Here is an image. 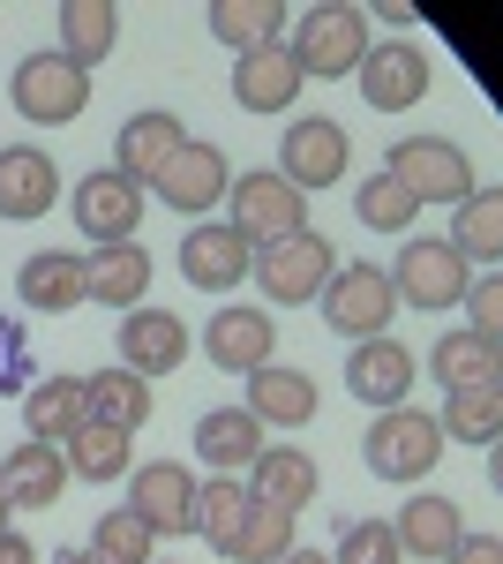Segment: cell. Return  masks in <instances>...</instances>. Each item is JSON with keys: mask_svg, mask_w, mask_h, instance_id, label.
Masks as SVG:
<instances>
[{"mask_svg": "<svg viewBox=\"0 0 503 564\" xmlns=\"http://www.w3.org/2000/svg\"><path fill=\"white\" fill-rule=\"evenodd\" d=\"M278 45L294 53L300 84H346L376 39H369V8H353V0H316V8H300L294 23H286Z\"/></svg>", "mask_w": 503, "mask_h": 564, "instance_id": "cell-1", "label": "cell"}, {"mask_svg": "<svg viewBox=\"0 0 503 564\" xmlns=\"http://www.w3.org/2000/svg\"><path fill=\"white\" fill-rule=\"evenodd\" d=\"M383 174L398 181L406 196H414L420 212L428 204H444V212H459L466 196L481 188L473 181V159H466L451 135H406V143H391V159H383Z\"/></svg>", "mask_w": 503, "mask_h": 564, "instance_id": "cell-2", "label": "cell"}, {"mask_svg": "<svg viewBox=\"0 0 503 564\" xmlns=\"http://www.w3.org/2000/svg\"><path fill=\"white\" fill-rule=\"evenodd\" d=\"M226 212H233L226 226H233L249 249H263V241H286V234L308 226V196H300L278 166H249V174H233V188H226Z\"/></svg>", "mask_w": 503, "mask_h": 564, "instance_id": "cell-3", "label": "cell"}, {"mask_svg": "<svg viewBox=\"0 0 503 564\" xmlns=\"http://www.w3.org/2000/svg\"><path fill=\"white\" fill-rule=\"evenodd\" d=\"M436 459H444V430L420 406H391L361 436V467L376 481H420V475H436Z\"/></svg>", "mask_w": 503, "mask_h": 564, "instance_id": "cell-4", "label": "cell"}, {"mask_svg": "<svg viewBox=\"0 0 503 564\" xmlns=\"http://www.w3.org/2000/svg\"><path fill=\"white\" fill-rule=\"evenodd\" d=\"M331 271H338V257H331V241H324L316 226H300V234H286V241H263L255 263H249V279L271 294V308L316 302V294L331 286Z\"/></svg>", "mask_w": 503, "mask_h": 564, "instance_id": "cell-5", "label": "cell"}, {"mask_svg": "<svg viewBox=\"0 0 503 564\" xmlns=\"http://www.w3.org/2000/svg\"><path fill=\"white\" fill-rule=\"evenodd\" d=\"M324 308V324H331L338 339H391V316H398V294H391V271L383 263H338L331 286L316 294Z\"/></svg>", "mask_w": 503, "mask_h": 564, "instance_id": "cell-6", "label": "cell"}, {"mask_svg": "<svg viewBox=\"0 0 503 564\" xmlns=\"http://www.w3.org/2000/svg\"><path fill=\"white\" fill-rule=\"evenodd\" d=\"M8 106L39 129H68L90 106V76L68 61V53H23L15 76H8Z\"/></svg>", "mask_w": 503, "mask_h": 564, "instance_id": "cell-7", "label": "cell"}, {"mask_svg": "<svg viewBox=\"0 0 503 564\" xmlns=\"http://www.w3.org/2000/svg\"><path fill=\"white\" fill-rule=\"evenodd\" d=\"M466 279H473V263H466L444 234H406L398 271H391V294H398V308H428V316H444V308H459Z\"/></svg>", "mask_w": 503, "mask_h": 564, "instance_id": "cell-8", "label": "cell"}, {"mask_svg": "<svg viewBox=\"0 0 503 564\" xmlns=\"http://www.w3.org/2000/svg\"><path fill=\"white\" fill-rule=\"evenodd\" d=\"M226 188H233V159H226L218 143H204V135H188L166 166L151 174V196H158L166 212H181V218H210L218 204H226Z\"/></svg>", "mask_w": 503, "mask_h": 564, "instance_id": "cell-9", "label": "cell"}, {"mask_svg": "<svg viewBox=\"0 0 503 564\" xmlns=\"http://www.w3.org/2000/svg\"><path fill=\"white\" fill-rule=\"evenodd\" d=\"M353 84H361V106H376V113H414L428 98V84H436V68H428V53L414 39H383L361 53Z\"/></svg>", "mask_w": 503, "mask_h": 564, "instance_id": "cell-10", "label": "cell"}, {"mask_svg": "<svg viewBox=\"0 0 503 564\" xmlns=\"http://www.w3.org/2000/svg\"><path fill=\"white\" fill-rule=\"evenodd\" d=\"M346 166H353V135L338 129L331 113H300L294 129H286V143H278V174L294 181L300 196L308 188H338Z\"/></svg>", "mask_w": 503, "mask_h": 564, "instance_id": "cell-11", "label": "cell"}, {"mask_svg": "<svg viewBox=\"0 0 503 564\" xmlns=\"http://www.w3.org/2000/svg\"><path fill=\"white\" fill-rule=\"evenodd\" d=\"M196 347L210 354V369L255 377V369L271 361V347H278V324H271V308H255V302H226V308H210V324H204Z\"/></svg>", "mask_w": 503, "mask_h": 564, "instance_id": "cell-12", "label": "cell"}, {"mask_svg": "<svg viewBox=\"0 0 503 564\" xmlns=\"http://www.w3.org/2000/svg\"><path fill=\"white\" fill-rule=\"evenodd\" d=\"M113 347H121L128 377H143V384H151V377H173V369L196 354V332H188L173 308L143 302V308H128V316H121V339H113Z\"/></svg>", "mask_w": 503, "mask_h": 564, "instance_id": "cell-13", "label": "cell"}, {"mask_svg": "<svg viewBox=\"0 0 503 564\" xmlns=\"http://www.w3.org/2000/svg\"><path fill=\"white\" fill-rule=\"evenodd\" d=\"M68 212L90 234V249H113V241H135V226H143V188L128 174H113V166H98V174L76 181Z\"/></svg>", "mask_w": 503, "mask_h": 564, "instance_id": "cell-14", "label": "cell"}, {"mask_svg": "<svg viewBox=\"0 0 503 564\" xmlns=\"http://www.w3.org/2000/svg\"><path fill=\"white\" fill-rule=\"evenodd\" d=\"M128 512L151 534H188V520H196V475L181 459H135L128 467Z\"/></svg>", "mask_w": 503, "mask_h": 564, "instance_id": "cell-15", "label": "cell"}, {"mask_svg": "<svg viewBox=\"0 0 503 564\" xmlns=\"http://www.w3.org/2000/svg\"><path fill=\"white\" fill-rule=\"evenodd\" d=\"M241 489H249V505H263V512H286V520H300V512L316 505V489H324V467H316L300 444H263Z\"/></svg>", "mask_w": 503, "mask_h": 564, "instance_id": "cell-16", "label": "cell"}, {"mask_svg": "<svg viewBox=\"0 0 503 564\" xmlns=\"http://www.w3.org/2000/svg\"><path fill=\"white\" fill-rule=\"evenodd\" d=\"M414 377H420V361L398 347V339H361V347L346 354V391H353L361 406H376V414L406 406Z\"/></svg>", "mask_w": 503, "mask_h": 564, "instance_id": "cell-17", "label": "cell"}, {"mask_svg": "<svg viewBox=\"0 0 503 564\" xmlns=\"http://www.w3.org/2000/svg\"><path fill=\"white\" fill-rule=\"evenodd\" d=\"M61 204V166H53V151L39 143H8L0 151V218H15V226H31Z\"/></svg>", "mask_w": 503, "mask_h": 564, "instance_id": "cell-18", "label": "cell"}, {"mask_svg": "<svg viewBox=\"0 0 503 564\" xmlns=\"http://www.w3.org/2000/svg\"><path fill=\"white\" fill-rule=\"evenodd\" d=\"M391 542H398V557L444 564L466 542V512L451 505V497H436V489H414V497L398 505V520H391Z\"/></svg>", "mask_w": 503, "mask_h": 564, "instance_id": "cell-19", "label": "cell"}, {"mask_svg": "<svg viewBox=\"0 0 503 564\" xmlns=\"http://www.w3.org/2000/svg\"><path fill=\"white\" fill-rule=\"evenodd\" d=\"M181 143H188L181 113H173V106H143V113H128L121 135H113V174H128L135 188H151V174L166 166Z\"/></svg>", "mask_w": 503, "mask_h": 564, "instance_id": "cell-20", "label": "cell"}, {"mask_svg": "<svg viewBox=\"0 0 503 564\" xmlns=\"http://www.w3.org/2000/svg\"><path fill=\"white\" fill-rule=\"evenodd\" d=\"M249 263H255V249L233 226H188V234H181V279L204 286V294L249 286Z\"/></svg>", "mask_w": 503, "mask_h": 564, "instance_id": "cell-21", "label": "cell"}, {"mask_svg": "<svg viewBox=\"0 0 503 564\" xmlns=\"http://www.w3.org/2000/svg\"><path fill=\"white\" fill-rule=\"evenodd\" d=\"M151 279H158V263L143 241H113V249H90L84 257V302H106V308H143L151 294Z\"/></svg>", "mask_w": 503, "mask_h": 564, "instance_id": "cell-22", "label": "cell"}, {"mask_svg": "<svg viewBox=\"0 0 503 564\" xmlns=\"http://www.w3.org/2000/svg\"><path fill=\"white\" fill-rule=\"evenodd\" d=\"M249 406L263 430H300V422H316V406H324V391H316V377L308 369H286V361H263L249 377Z\"/></svg>", "mask_w": 503, "mask_h": 564, "instance_id": "cell-23", "label": "cell"}, {"mask_svg": "<svg viewBox=\"0 0 503 564\" xmlns=\"http://www.w3.org/2000/svg\"><path fill=\"white\" fill-rule=\"evenodd\" d=\"M300 68L286 45H263V53H233V106L241 113H286L300 106Z\"/></svg>", "mask_w": 503, "mask_h": 564, "instance_id": "cell-24", "label": "cell"}, {"mask_svg": "<svg viewBox=\"0 0 503 564\" xmlns=\"http://www.w3.org/2000/svg\"><path fill=\"white\" fill-rule=\"evenodd\" d=\"M255 452H263V422H255L249 406H210L196 414V459H204L210 475H249Z\"/></svg>", "mask_w": 503, "mask_h": 564, "instance_id": "cell-25", "label": "cell"}, {"mask_svg": "<svg viewBox=\"0 0 503 564\" xmlns=\"http://www.w3.org/2000/svg\"><path fill=\"white\" fill-rule=\"evenodd\" d=\"M0 489H8V512H45V505H61V489H68V459H61V444H15L8 459H0Z\"/></svg>", "mask_w": 503, "mask_h": 564, "instance_id": "cell-26", "label": "cell"}, {"mask_svg": "<svg viewBox=\"0 0 503 564\" xmlns=\"http://www.w3.org/2000/svg\"><path fill=\"white\" fill-rule=\"evenodd\" d=\"M15 294H23V308H39V316L84 308V257H76V249H39V257H23Z\"/></svg>", "mask_w": 503, "mask_h": 564, "instance_id": "cell-27", "label": "cell"}, {"mask_svg": "<svg viewBox=\"0 0 503 564\" xmlns=\"http://www.w3.org/2000/svg\"><path fill=\"white\" fill-rule=\"evenodd\" d=\"M84 422H90L84 377H39V384L23 391V436L31 444H68Z\"/></svg>", "mask_w": 503, "mask_h": 564, "instance_id": "cell-28", "label": "cell"}, {"mask_svg": "<svg viewBox=\"0 0 503 564\" xmlns=\"http://www.w3.org/2000/svg\"><path fill=\"white\" fill-rule=\"evenodd\" d=\"M53 23H61V45H53V53H68L84 76L121 45V8H113V0H68Z\"/></svg>", "mask_w": 503, "mask_h": 564, "instance_id": "cell-29", "label": "cell"}, {"mask_svg": "<svg viewBox=\"0 0 503 564\" xmlns=\"http://www.w3.org/2000/svg\"><path fill=\"white\" fill-rule=\"evenodd\" d=\"M61 459H68V481H121L135 467V436L106 430V422H84V430L61 444Z\"/></svg>", "mask_w": 503, "mask_h": 564, "instance_id": "cell-30", "label": "cell"}, {"mask_svg": "<svg viewBox=\"0 0 503 564\" xmlns=\"http://www.w3.org/2000/svg\"><path fill=\"white\" fill-rule=\"evenodd\" d=\"M210 39L233 53H263L286 39V8L278 0H210Z\"/></svg>", "mask_w": 503, "mask_h": 564, "instance_id": "cell-31", "label": "cell"}, {"mask_svg": "<svg viewBox=\"0 0 503 564\" xmlns=\"http://www.w3.org/2000/svg\"><path fill=\"white\" fill-rule=\"evenodd\" d=\"M444 241H451L466 263L496 271V263H503V196H496V188H473V196L459 204V218H451V234H444Z\"/></svg>", "mask_w": 503, "mask_h": 564, "instance_id": "cell-32", "label": "cell"}, {"mask_svg": "<svg viewBox=\"0 0 503 564\" xmlns=\"http://www.w3.org/2000/svg\"><path fill=\"white\" fill-rule=\"evenodd\" d=\"M84 399H90V422H106V430L135 436L143 422H151V384H143V377H128V369H90Z\"/></svg>", "mask_w": 503, "mask_h": 564, "instance_id": "cell-33", "label": "cell"}, {"mask_svg": "<svg viewBox=\"0 0 503 564\" xmlns=\"http://www.w3.org/2000/svg\"><path fill=\"white\" fill-rule=\"evenodd\" d=\"M444 444H496L503 430V384H466L444 391V414H436Z\"/></svg>", "mask_w": 503, "mask_h": 564, "instance_id": "cell-34", "label": "cell"}, {"mask_svg": "<svg viewBox=\"0 0 503 564\" xmlns=\"http://www.w3.org/2000/svg\"><path fill=\"white\" fill-rule=\"evenodd\" d=\"M255 505H249V489L233 475H210V481H196V520H188V534H204L210 550L226 557V542L241 534V520H249Z\"/></svg>", "mask_w": 503, "mask_h": 564, "instance_id": "cell-35", "label": "cell"}, {"mask_svg": "<svg viewBox=\"0 0 503 564\" xmlns=\"http://www.w3.org/2000/svg\"><path fill=\"white\" fill-rule=\"evenodd\" d=\"M428 377L444 391H466V384H496V347L473 339V332H444L428 347Z\"/></svg>", "mask_w": 503, "mask_h": 564, "instance_id": "cell-36", "label": "cell"}, {"mask_svg": "<svg viewBox=\"0 0 503 564\" xmlns=\"http://www.w3.org/2000/svg\"><path fill=\"white\" fill-rule=\"evenodd\" d=\"M151 542H158V534L135 520L128 505H113V512H98V520H90V542H84V550L98 564H151Z\"/></svg>", "mask_w": 503, "mask_h": 564, "instance_id": "cell-37", "label": "cell"}, {"mask_svg": "<svg viewBox=\"0 0 503 564\" xmlns=\"http://www.w3.org/2000/svg\"><path fill=\"white\" fill-rule=\"evenodd\" d=\"M353 218H361L369 234H406V226L420 218V204H414V196H406L391 174H369L361 188H353Z\"/></svg>", "mask_w": 503, "mask_h": 564, "instance_id": "cell-38", "label": "cell"}, {"mask_svg": "<svg viewBox=\"0 0 503 564\" xmlns=\"http://www.w3.org/2000/svg\"><path fill=\"white\" fill-rule=\"evenodd\" d=\"M286 550H294V520H286V512H263V505H255L249 520H241V534L226 542V564H278Z\"/></svg>", "mask_w": 503, "mask_h": 564, "instance_id": "cell-39", "label": "cell"}, {"mask_svg": "<svg viewBox=\"0 0 503 564\" xmlns=\"http://www.w3.org/2000/svg\"><path fill=\"white\" fill-rule=\"evenodd\" d=\"M331 564H406V557H398V542H391V520H346Z\"/></svg>", "mask_w": 503, "mask_h": 564, "instance_id": "cell-40", "label": "cell"}, {"mask_svg": "<svg viewBox=\"0 0 503 564\" xmlns=\"http://www.w3.org/2000/svg\"><path fill=\"white\" fill-rule=\"evenodd\" d=\"M496 286H503L496 271H473V279H466V294H459L466 332H473V339H489V347H496V324H503V294H496Z\"/></svg>", "mask_w": 503, "mask_h": 564, "instance_id": "cell-41", "label": "cell"}, {"mask_svg": "<svg viewBox=\"0 0 503 564\" xmlns=\"http://www.w3.org/2000/svg\"><path fill=\"white\" fill-rule=\"evenodd\" d=\"M31 384H39V377H31V347H23V324H15V316H0V399H23Z\"/></svg>", "mask_w": 503, "mask_h": 564, "instance_id": "cell-42", "label": "cell"}, {"mask_svg": "<svg viewBox=\"0 0 503 564\" xmlns=\"http://www.w3.org/2000/svg\"><path fill=\"white\" fill-rule=\"evenodd\" d=\"M444 564H503V542L489 534V527H466V542H459Z\"/></svg>", "mask_w": 503, "mask_h": 564, "instance_id": "cell-43", "label": "cell"}, {"mask_svg": "<svg viewBox=\"0 0 503 564\" xmlns=\"http://www.w3.org/2000/svg\"><path fill=\"white\" fill-rule=\"evenodd\" d=\"M0 564H45V557L31 550V534H15V527H8V534H0Z\"/></svg>", "mask_w": 503, "mask_h": 564, "instance_id": "cell-44", "label": "cell"}, {"mask_svg": "<svg viewBox=\"0 0 503 564\" xmlns=\"http://www.w3.org/2000/svg\"><path fill=\"white\" fill-rule=\"evenodd\" d=\"M278 564H331V550H300V542H294V550H286Z\"/></svg>", "mask_w": 503, "mask_h": 564, "instance_id": "cell-45", "label": "cell"}, {"mask_svg": "<svg viewBox=\"0 0 503 564\" xmlns=\"http://www.w3.org/2000/svg\"><path fill=\"white\" fill-rule=\"evenodd\" d=\"M45 564H98L90 550H61V557H45Z\"/></svg>", "mask_w": 503, "mask_h": 564, "instance_id": "cell-46", "label": "cell"}, {"mask_svg": "<svg viewBox=\"0 0 503 564\" xmlns=\"http://www.w3.org/2000/svg\"><path fill=\"white\" fill-rule=\"evenodd\" d=\"M8 520H15V512H8V489H0V534H8Z\"/></svg>", "mask_w": 503, "mask_h": 564, "instance_id": "cell-47", "label": "cell"}, {"mask_svg": "<svg viewBox=\"0 0 503 564\" xmlns=\"http://www.w3.org/2000/svg\"><path fill=\"white\" fill-rule=\"evenodd\" d=\"M151 564H166V557H151Z\"/></svg>", "mask_w": 503, "mask_h": 564, "instance_id": "cell-48", "label": "cell"}]
</instances>
